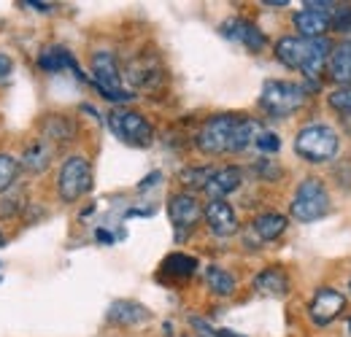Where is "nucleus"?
<instances>
[{"label": "nucleus", "mask_w": 351, "mask_h": 337, "mask_svg": "<svg viewBox=\"0 0 351 337\" xmlns=\"http://www.w3.org/2000/svg\"><path fill=\"white\" fill-rule=\"evenodd\" d=\"M108 127L122 143L135 146V149H146L154 140V127L146 122L143 114H138L132 108H114L108 114Z\"/></svg>", "instance_id": "nucleus-5"}, {"label": "nucleus", "mask_w": 351, "mask_h": 337, "mask_svg": "<svg viewBox=\"0 0 351 337\" xmlns=\"http://www.w3.org/2000/svg\"><path fill=\"white\" fill-rule=\"evenodd\" d=\"M211 175H214V168L200 165V168L181 170V173H178V181H181L184 186H189V189H206L208 181H211Z\"/></svg>", "instance_id": "nucleus-26"}, {"label": "nucleus", "mask_w": 351, "mask_h": 337, "mask_svg": "<svg viewBox=\"0 0 351 337\" xmlns=\"http://www.w3.org/2000/svg\"><path fill=\"white\" fill-rule=\"evenodd\" d=\"M11 73H14V62H11L8 54L0 51V84H5V82L11 79Z\"/></svg>", "instance_id": "nucleus-32"}, {"label": "nucleus", "mask_w": 351, "mask_h": 337, "mask_svg": "<svg viewBox=\"0 0 351 337\" xmlns=\"http://www.w3.org/2000/svg\"><path fill=\"white\" fill-rule=\"evenodd\" d=\"M327 103H330V108H332L335 114L349 116L351 119V86H338L335 92H330V95H327Z\"/></svg>", "instance_id": "nucleus-28"}, {"label": "nucleus", "mask_w": 351, "mask_h": 337, "mask_svg": "<svg viewBox=\"0 0 351 337\" xmlns=\"http://www.w3.org/2000/svg\"><path fill=\"white\" fill-rule=\"evenodd\" d=\"M284 229H287V216H281V213H260L254 221H252V232L263 240V243H270V240H276L278 235H284Z\"/></svg>", "instance_id": "nucleus-22"}, {"label": "nucleus", "mask_w": 351, "mask_h": 337, "mask_svg": "<svg viewBox=\"0 0 351 337\" xmlns=\"http://www.w3.org/2000/svg\"><path fill=\"white\" fill-rule=\"evenodd\" d=\"M295 151L306 162H330L338 154V132L330 125H308L295 138Z\"/></svg>", "instance_id": "nucleus-1"}, {"label": "nucleus", "mask_w": 351, "mask_h": 337, "mask_svg": "<svg viewBox=\"0 0 351 337\" xmlns=\"http://www.w3.org/2000/svg\"><path fill=\"white\" fill-rule=\"evenodd\" d=\"M195 270H197V259L189 253H168L162 262V273H168L173 278H189Z\"/></svg>", "instance_id": "nucleus-25"}, {"label": "nucleus", "mask_w": 351, "mask_h": 337, "mask_svg": "<svg viewBox=\"0 0 351 337\" xmlns=\"http://www.w3.org/2000/svg\"><path fill=\"white\" fill-rule=\"evenodd\" d=\"M332 19L330 14H322V11H298L295 14V27L300 33V38H324V33L330 30Z\"/></svg>", "instance_id": "nucleus-18"}, {"label": "nucleus", "mask_w": 351, "mask_h": 337, "mask_svg": "<svg viewBox=\"0 0 351 337\" xmlns=\"http://www.w3.org/2000/svg\"><path fill=\"white\" fill-rule=\"evenodd\" d=\"M92 84L111 103H128L135 95L122 86V71L111 51H95L92 54Z\"/></svg>", "instance_id": "nucleus-3"}, {"label": "nucleus", "mask_w": 351, "mask_h": 337, "mask_svg": "<svg viewBox=\"0 0 351 337\" xmlns=\"http://www.w3.org/2000/svg\"><path fill=\"white\" fill-rule=\"evenodd\" d=\"M41 129H44V140H49L51 146L54 143H68L76 135L73 122L68 116H62V114H49L44 122H41Z\"/></svg>", "instance_id": "nucleus-21"}, {"label": "nucleus", "mask_w": 351, "mask_h": 337, "mask_svg": "<svg viewBox=\"0 0 351 337\" xmlns=\"http://www.w3.org/2000/svg\"><path fill=\"white\" fill-rule=\"evenodd\" d=\"M25 5H27V8H36V11H51V8H54V5H51V3H25Z\"/></svg>", "instance_id": "nucleus-34"}, {"label": "nucleus", "mask_w": 351, "mask_h": 337, "mask_svg": "<svg viewBox=\"0 0 351 337\" xmlns=\"http://www.w3.org/2000/svg\"><path fill=\"white\" fill-rule=\"evenodd\" d=\"M128 79H130L132 86H138V89H157V86L162 84V79H165V73H162V65H160V60L157 57H138V60H132L130 65H128Z\"/></svg>", "instance_id": "nucleus-12"}, {"label": "nucleus", "mask_w": 351, "mask_h": 337, "mask_svg": "<svg viewBox=\"0 0 351 337\" xmlns=\"http://www.w3.org/2000/svg\"><path fill=\"white\" fill-rule=\"evenodd\" d=\"M332 27L338 33H351V5H341L338 16L332 19Z\"/></svg>", "instance_id": "nucleus-31"}, {"label": "nucleus", "mask_w": 351, "mask_h": 337, "mask_svg": "<svg viewBox=\"0 0 351 337\" xmlns=\"http://www.w3.org/2000/svg\"><path fill=\"white\" fill-rule=\"evenodd\" d=\"M95 238H97L100 243H114V238H111L106 229H97V232H95Z\"/></svg>", "instance_id": "nucleus-35"}, {"label": "nucleus", "mask_w": 351, "mask_h": 337, "mask_svg": "<svg viewBox=\"0 0 351 337\" xmlns=\"http://www.w3.org/2000/svg\"><path fill=\"white\" fill-rule=\"evenodd\" d=\"M241 184H243V170L227 165V168L214 170L211 181H208V186H206L203 192H206L211 200H224V197H227V195H232Z\"/></svg>", "instance_id": "nucleus-15"}, {"label": "nucleus", "mask_w": 351, "mask_h": 337, "mask_svg": "<svg viewBox=\"0 0 351 337\" xmlns=\"http://www.w3.org/2000/svg\"><path fill=\"white\" fill-rule=\"evenodd\" d=\"M206 284H208V289H211L214 295H219V297H230L235 292V275L227 273L219 264H208V267H206Z\"/></svg>", "instance_id": "nucleus-24"}, {"label": "nucleus", "mask_w": 351, "mask_h": 337, "mask_svg": "<svg viewBox=\"0 0 351 337\" xmlns=\"http://www.w3.org/2000/svg\"><path fill=\"white\" fill-rule=\"evenodd\" d=\"M343 308H346V297L338 289L322 286V289H316V295L308 302V316L316 327H327L330 321H335L343 313Z\"/></svg>", "instance_id": "nucleus-8"}, {"label": "nucleus", "mask_w": 351, "mask_h": 337, "mask_svg": "<svg viewBox=\"0 0 351 337\" xmlns=\"http://www.w3.org/2000/svg\"><path fill=\"white\" fill-rule=\"evenodd\" d=\"M149 319L152 313L135 299H117L108 308V321L117 327H138V324H146Z\"/></svg>", "instance_id": "nucleus-13"}, {"label": "nucleus", "mask_w": 351, "mask_h": 337, "mask_svg": "<svg viewBox=\"0 0 351 337\" xmlns=\"http://www.w3.org/2000/svg\"><path fill=\"white\" fill-rule=\"evenodd\" d=\"M157 181H162V173H152V175H146V178L138 184V189H141V192H143V189H152Z\"/></svg>", "instance_id": "nucleus-33"}, {"label": "nucleus", "mask_w": 351, "mask_h": 337, "mask_svg": "<svg viewBox=\"0 0 351 337\" xmlns=\"http://www.w3.org/2000/svg\"><path fill=\"white\" fill-rule=\"evenodd\" d=\"M308 54V38H298V36H287L276 43V57L278 62H284L292 71H303Z\"/></svg>", "instance_id": "nucleus-17"}, {"label": "nucleus", "mask_w": 351, "mask_h": 337, "mask_svg": "<svg viewBox=\"0 0 351 337\" xmlns=\"http://www.w3.org/2000/svg\"><path fill=\"white\" fill-rule=\"evenodd\" d=\"M289 211H292V216H295L298 221H303V224L316 221V219H324V216L330 213V195H327L324 181H319V178H313V175L306 178V181L298 186Z\"/></svg>", "instance_id": "nucleus-4"}, {"label": "nucleus", "mask_w": 351, "mask_h": 337, "mask_svg": "<svg viewBox=\"0 0 351 337\" xmlns=\"http://www.w3.org/2000/svg\"><path fill=\"white\" fill-rule=\"evenodd\" d=\"M57 189L65 203H76L92 189V165L87 157H68L57 175Z\"/></svg>", "instance_id": "nucleus-7"}, {"label": "nucleus", "mask_w": 351, "mask_h": 337, "mask_svg": "<svg viewBox=\"0 0 351 337\" xmlns=\"http://www.w3.org/2000/svg\"><path fill=\"white\" fill-rule=\"evenodd\" d=\"M260 132H263V127H260L257 119L241 116L238 125H235V132H232V146H230V151H243V149H249V146L260 138Z\"/></svg>", "instance_id": "nucleus-23"}, {"label": "nucleus", "mask_w": 351, "mask_h": 337, "mask_svg": "<svg viewBox=\"0 0 351 337\" xmlns=\"http://www.w3.org/2000/svg\"><path fill=\"white\" fill-rule=\"evenodd\" d=\"M25 208V197L19 192H5L0 195V219H14Z\"/></svg>", "instance_id": "nucleus-29"}, {"label": "nucleus", "mask_w": 351, "mask_h": 337, "mask_svg": "<svg viewBox=\"0 0 351 337\" xmlns=\"http://www.w3.org/2000/svg\"><path fill=\"white\" fill-rule=\"evenodd\" d=\"M3 243H5V238H3V232H0V249H3Z\"/></svg>", "instance_id": "nucleus-36"}, {"label": "nucleus", "mask_w": 351, "mask_h": 337, "mask_svg": "<svg viewBox=\"0 0 351 337\" xmlns=\"http://www.w3.org/2000/svg\"><path fill=\"white\" fill-rule=\"evenodd\" d=\"M168 216L173 221L176 232H189L200 219H203V205L192 192H178L168 200Z\"/></svg>", "instance_id": "nucleus-9"}, {"label": "nucleus", "mask_w": 351, "mask_h": 337, "mask_svg": "<svg viewBox=\"0 0 351 337\" xmlns=\"http://www.w3.org/2000/svg\"><path fill=\"white\" fill-rule=\"evenodd\" d=\"M51 157H54V146L44 138H38L25 149V154L19 160V168H25L27 173H44L51 165Z\"/></svg>", "instance_id": "nucleus-19"}, {"label": "nucleus", "mask_w": 351, "mask_h": 337, "mask_svg": "<svg viewBox=\"0 0 351 337\" xmlns=\"http://www.w3.org/2000/svg\"><path fill=\"white\" fill-rule=\"evenodd\" d=\"M19 175V160L11 154H0V192L11 189Z\"/></svg>", "instance_id": "nucleus-27"}, {"label": "nucleus", "mask_w": 351, "mask_h": 337, "mask_svg": "<svg viewBox=\"0 0 351 337\" xmlns=\"http://www.w3.org/2000/svg\"><path fill=\"white\" fill-rule=\"evenodd\" d=\"M219 30H221V36H224V38L243 43L249 51H263L265 46H267V38H265L263 30H260L257 25H252L249 19H241V16L227 19Z\"/></svg>", "instance_id": "nucleus-10"}, {"label": "nucleus", "mask_w": 351, "mask_h": 337, "mask_svg": "<svg viewBox=\"0 0 351 337\" xmlns=\"http://www.w3.org/2000/svg\"><path fill=\"white\" fill-rule=\"evenodd\" d=\"M238 119H241L238 114H217V116L206 119L197 138H195V146L208 157L227 154L230 146H232V132H235Z\"/></svg>", "instance_id": "nucleus-6"}, {"label": "nucleus", "mask_w": 351, "mask_h": 337, "mask_svg": "<svg viewBox=\"0 0 351 337\" xmlns=\"http://www.w3.org/2000/svg\"><path fill=\"white\" fill-rule=\"evenodd\" d=\"M203 216H206L208 229L217 238H230L238 232V216L227 200H208V205L203 208Z\"/></svg>", "instance_id": "nucleus-11"}, {"label": "nucleus", "mask_w": 351, "mask_h": 337, "mask_svg": "<svg viewBox=\"0 0 351 337\" xmlns=\"http://www.w3.org/2000/svg\"><path fill=\"white\" fill-rule=\"evenodd\" d=\"M254 289L267 297H287L289 295V275L281 267H265L254 278Z\"/></svg>", "instance_id": "nucleus-20"}, {"label": "nucleus", "mask_w": 351, "mask_h": 337, "mask_svg": "<svg viewBox=\"0 0 351 337\" xmlns=\"http://www.w3.org/2000/svg\"><path fill=\"white\" fill-rule=\"evenodd\" d=\"M349 295H351V281H349Z\"/></svg>", "instance_id": "nucleus-37"}, {"label": "nucleus", "mask_w": 351, "mask_h": 337, "mask_svg": "<svg viewBox=\"0 0 351 337\" xmlns=\"http://www.w3.org/2000/svg\"><path fill=\"white\" fill-rule=\"evenodd\" d=\"M254 146L260 149V151H265V154H276L278 149H281V140H278V135L276 132H260V138L254 140Z\"/></svg>", "instance_id": "nucleus-30"}, {"label": "nucleus", "mask_w": 351, "mask_h": 337, "mask_svg": "<svg viewBox=\"0 0 351 337\" xmlns=\"http://www.w3.org/2000/svg\"><path fill=\"white\" fill-rule=\"evenodd\" d=\"M327 73L335 84L351 86V41H341L338 46H332L327 60Z\"/></svg>", "instance_id": "nucleus-16"}, {"label": "nucleus", "mask_w": 351, "mask_h": 337, "mask_svg": "<svg viewBox=\"0 0 351 337\" xmlns=\"http://www.w3.org/2000/svg\"><path fill=\"white\" fill-rule=\"evenodd\" d=\"M38 65H41V71H46V73H57V71H65L68 68V71L76 73V79L87 82V76L82 73L79 62L73 60V54L65 46H46L44 51H41V57H38Z\"/></svg>", "instance_id": "nucleus-14"}, {"label": "nucleus", "mask_w": 351, "mask_h": 337, "mask_svg": "<svg viewBox=\"0 0 351 337\" xmlns=\"http://www.w3.org/2000/svg\"><path fill=\"white\" fill-rule=\"evenodd\" d=\"M349 132H351V129H349Z\"/></svg>", "instance_id": "nucleus-38"}, {"label": "nucleus", "mask_w": 351, "mask_h": 337, "mask_svg": "<svg viewBox=\"0 0 351 337\" xmlns=\"http://www.w3.org/2000/svg\"><path fill=\"white\" fill-rule=\"evenodd\" d=\"M303 103H306V89L300 84H295V82L270 79V82H265L263 95H260L263 111L267 116H276V119L292 116Z\"/></svg>", "instance_id": "nucleus-2"}]
</instances>
